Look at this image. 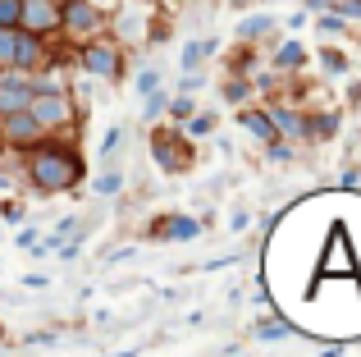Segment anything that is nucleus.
<instances>
[{
    "instance_id": "a878e982",
    "label": "nucleus",
    "mask_w": 361,
    "mask_h": 357,
    "mask_svg": "<svg viewBox=\"0 0 361 357\" xmlns=\"http://www.w3.org/2000/svg\"><path fill=\"white\" fill-rule=\"evenodd\" d=\"M119 143H123V128H110V133L101 138V156H110V152H115Z\"/></svg>"
},
{
    "instance_id": "9d476101",
    "label": "nucleus",
    "mask_w": 361,
    "mask_h": 357,
    "mask_svg": "<svg viewBox=\"0 0 361 357\" xmlns=\"http://www.w3.org/2000/svg\"><path fill=\"white\" fill-rule=\"evenodd\" d=\"M270 115H274V128L279 138H293V143H307V115L298 106H283V101H270Z\"/></svg>"
},
{
    "instance_id": "9b49d317",
    "label": "nucleus",
    "mask_w": 361,
    "mask_h": 357,
    "mask_svg": "<svg viewBox=\"0 0 361 357\" xmlns=\"http://www.w3.org/2000/svg\"><path fill=\"white\" fill-rule=\"evenodd\" d=\"M156 238H165V243H192V238H202V220H197V215H169V220L156 224Z\"/></svg>"
},
{
    "instance_id": "7ed1b4c3",
    "label": "nucleus",
    "mask_w": 361,
    "mask_h": 357,
    "mask_svg": "<svg viewBox=\"0 0 361 357\" xmlns=\"http://www.w3.org/2000/svg\"><path fill=\"white\" fill-rule=\"evenodd\" d=\"M110 23H115V9H106L101 0H64V32L60 37H69V46H82L92 37L110 32Z\"/></svg>"
},
{
    "instance_id": "393cba45",
    "label": "nucleus",
    "mask_w": 361,
    "mask_h": 357,
    "mask_svg": "<svg viewBox=\"0 0 361 357\" xmlns=\"http://www.w3.org/2000/svg\"><path fill=\"white\" fill-rule=\"evenodd\" d=\"M169 110H174V119H178V124H183V119H192V115H197L192 97H178V101H174V106H169Z\"/></svg>"
},
{
    "instance_id": "a211bd4d",
    "label": "nucleus",
    "mask_w": 361,
    "mask_h": 357,
    "mask_svg": "<svg viewBox=\"0 0 361 357\" xmlns=\"http://www.w3.org/2000/svg\"><path fill=\"white\" fill-rule=\"evenodd\" d=\"M252 92H256V83H247V78H229V83H224V101H229V106H247Z\"/></svg>"
},
{
    "instance_id": "4be33fe9",
    "label": "nucleus",
    "mask_w": 361,
    "mask_h": 357,
    "mask_svg": "<svg viewBox=\"0 0 361 357\" xmlns=\"http://www.w3.org/2000/svg\"><path fill=\"white\" fill-rule=\"evenodd\" d=\"M137 92H142V97H151V92H160V69H156V64H147V69L137 73Z\"/></svg>"
},
{
    "instance_id": "b1692460",
    "label": "nucleus",
    "mask_w": 361,
    "mask_h": 357,
    "mask_svg": "<svg viewBox=\"0 0 361 357\" xmlns=\"http://www.w3.org/2000/svg\"><path fill=\"white\" fill-rule=\"evenodd\" d=\"M320 64H325V69H334V73H343V69H348L343 51H329V46H325V51H320Z\"/></svg>"
},
{
    "instance_id": "423d86ee",
    "label": "nucleus",
    "mask_w": 361,
    "mask_h": 357,
    "mask_svg": "<svg viewBox=\"0 0 361 357\" xmlns=\"http://www.w3.org/2000/svg\"><path fill=\"white\" fill-rule=\"evenodd\" d=\"M18 28H27L37 37H60L64 32V0H23Z\"/></svg>"
},
{
    "instance_id": "6e6552de",
    "label": "nucleus",
    "mask_w": 361,
    "mask_h": 357,
    "mask_svg": "<svg viewBox=\"0 0 361 357\" xmlns=\"http://www.w3.org/2000/svg\"><path fill=\"white\" fill-rule=\"evenodd\" d=\"M151 147H156V156H160V170H188L192 165V147L183 143V124L178 128H160L156 138H151Z\"/></svg>"
},
{
    "instance_id": "39448f33",
    "label": "nucleus",
    "mask_w": 361,
    "mask_h": 357,
    "mask_svg": "<svg viewBox=\"0 0 361 357\" xmlns=\"http://www.w3.org/2000/svg\"><path fill=\"white\" fill-rule=\"evenodd\" d=\"M32 115L51 128V138H60L64 128H78L82 106L73 101V92H37L32 97Z\"/></svg>"
},
{
    "instance_id": "f8f14e48",
    "label": "nucleus",
    "mask_w": 361,
    "mask_h": 357,
    "mask_svg": "<svg viewBox=\"0 0 361 357\" xmlns=\"http://www.w3.org/2000/svg\"><path fill=\"white\" fill-rule=\"evenodd\" d=\"M274 14H247L243 23H238V42H265V37L274 32Z\"/></svg>"
},
{
    "instance_id": "412c9836",
    "label": "nucleus",
    "mask_w": 361,
    "mask_h": 357,
    "mask_svg": "<svg viewBox=\"0 0 361 357\" xmlns=\"http://www.w3.org/2000/svg\"><path fill=\"white\" fill-rule=\"evenodd\" d=\"M252 334H256V339H265V344H274V339H283V334H288V325H283V321H261Z\"/></svg>"
},
{
    "instance_id": "4468645a",
    "label": "nucleus",
    "mask_w": 361,
    "mask_h": 357,
    "mask_svg": "<svg viewBox=\"0 0 361 357\" xmlns=\"http://www.w3.org/2000/svg\"><path fill=\"white\" fill-rule=\"evenodd\" d=\"M18 37H23V28H0V69L18 64Z\"/></svg>"
},
{
    "instance_id": "aec40b11",
    "label": "nucleus",
    "mask_w": 361,
    "mask_h": 357,
    "mask_svg": "<svg viewBox=\"0 0 361 357\" xmlns=\"http://www.w3.org/2000/svg\"><path fill=\"white\" fill-rule=\"evenodd\" d=\"M119 188H123V174H119V170H110V174L97 178V193L106 197V202H110V197H119Z\"/></svg>"
},
{
    "instance_id": "6ab92c4d",
    "label": "nucleus",
    "mask_w": 361,
    "mask_h": 357,
    "mask_svg": "<svg viewBox=\"0 0 361 357\" xmlns=\"http://www.w3.org/2000/svg\"><path fill=\"white\" fill-rule=\"evenodd\" d=\"M23 18V0H0V28H18Z\"/></svg>"
},
{
    "instance_id": "1a4fd4ad",
    "label": "nucleus",
    "mask_w": 361,
    "mask_h": 357,
    "mask_svg": "<svg viewBox=\"0 0 361 357\" xmlns=\"http://www.w3.org/2000/svg\"><path fill=\"white\" fill-rule=\"evenodd\" d=\"M238 128H243L247 138H256L261 147L279 143V128H274V115H270V106H247L243 115H238Z\"/></svg>"
},
{
    "instance_id": "f3484780",
    "label": "nucleus",
    "mask_w": 361,
    "mask_h": 357,
    "mask_svg": "<svg viewBox=\"0 0 361 357\" xmlns=\"http://www.w3.org/2000/svg\"><path fill=\"white\" fill-rule=\"evenodd\" d=\"M183 133H188V138H206V133H215V115H211V110H197L192 119H183Z\"/></svg>"
},
{
    "instance_id": "f03ea898",
    "label": "nucleus",
    "mask_w": 361,
    "mask_h": 357,
    "mask_svg": "<svg viewBox=\"0 0 361 357\" xmlns=\"http://www.w3.org/2000/svg\"><path fill=\"white\" fill-rule=\"evenodd\" d=\"M73 64H78L87 78L115 87V83H123V73H128V46H123L115 32H101V37H92V42L73 46Z\"/></svg>"
},
{
    "instance_id": "f257e3e1",
    "label": "nucleus",
    "mask_w": 361,
    "mask_h": 357,
    "mask_svg": "<svg viewBox=\"0 0 361 357\" xmlns=\"http://www.w3.org/2000/svg\"><path fill=\"white\" fill-rule=\"evenodd\" d=\"M87 165H82L78 147L60 143V138H46L42 147L23 152V183L32 188L37 197H60V193H73L82 183Z\"/></svg>"
},
{
    "instance_id": "bb28decb",
    "label": "nucleus",
    "mask_w": 361,
    "mask_h": 357,
    "mask_svg": "<svg viewBox=\"0 0 361 357\" xmlns=\"http://www.w3.org/2000/svg\"><path fill=\"white\" fill-rule=\"evenodd\" d=\"M0 124H5V110H0Z\"/></svg>"
},
{
    "instance_id": "2eb2a0df",
    "label": "nucleus",
    "mask_w": 361,
    "mask_h": 357,
    "mask_svg": "<svg viewBox=\"0 0 361 357\" xmlns=\"http://www.w3.org/2000/svg\"><path fill=\"white\" fill-rule=\"evenodd\" d=\"M302 64H307V46L302 42H283L274 51V69H302Z\"/></svg>"
},
{
    "instance_id": "0eeeda50",
    "label": "nucleus",
    "mask_w": 361,
    "mask_h": 357,
    "mask_svg": "<svg viewBox=\"0 0 361 357\" xmlns=\"http://www.w3.org/2000/svg\"><path fill=\"white\" fill-rule=\"evenodd\" d=\"M32 97H37L32 73H23V69H0V110H5V115L27 110V106H32Z\"/></svg>"
},
{
    "instance_id": "cd10ccee",
    "label": "nucleus",
    "mask_w": 361,
    "mask_h": 357,
    "mask_svg": "<svg viewBox=\"0 0 361 357\" xmlns=\"http://www.w3.org/2000/svg\"><path fill=\"white\" fill-rule=\"evenodd\" d=\"M151 5H165V0H151Z\"/></svg>"
},
{
    "instance_id": "5701e85b",
    "label": "nucleus",
    "mask_w": 361,
    "mask_h": 357,
    "mask_svg": "<svg viewBox=\"0 0 361 357\" xmlns=\"http://www.w3.org/2000/svg\"><path fill=\"white\" fill-rule=\"evenodd\" d=\"M329 9H338L348 23H361V0H329Z\"/></svg>"
},
{
    "instance_id": "dca6fc26",
    "label": "nucleus",
    "mask_w": 361,
    "mask_h": 357,
    "mask_svg": "<svg viewBox=\"0 0 361 357\" xmlns=\"http://www.w3.org/2000/svg\"><path fill=\"white\" fill-rule=\"evenodd\" d=\"M211 51H215V42H188V51H183V60H178V69L192 73V69H197V64H202Z\"/></svg>"
},
{
    "instance_id": "ddd939ff",
    "label": "nucleus",
    "mask_w": 361,
    "mask_h": 357,
    "mask_svg": "<svg viewBox=\"0 0 361 357\" xmlns=\"http://www.w3.org/2000/svg\"><path fill=\"white\" fill-rule=\"evenodd\" d=\"M338 133V115H325V110H320V115H307V138L311 143H325V138H334Z\"/></svg>"
},
{
    "instance_id": "20e7f679",
    "label": "nucleus",
    "mask_w": 361,
    "mask_h": 357,
    "mask_svg": "<svg viewBox=\"0 0 361 357\" xmlns=\"http://www.w3.org/2000/svg\"><path fill=\"white\" fill-rule=\"evenodd\" d=\"M46 138H51V128H46L42 119L32 115V106H27V110L5 115V124H0V152L23 156V152H32V147H42Z\"/></svg>"
}]
</instances>
